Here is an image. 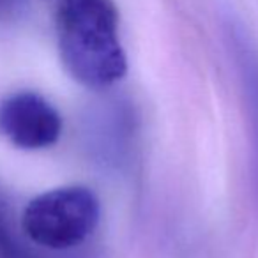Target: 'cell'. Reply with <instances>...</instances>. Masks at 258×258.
Segmentation results:
<instances>
[{"mask_svg": "<svg viewBox=\"0 0 258 258\" xmlns=\"http://www.w3.org/2000/svg\"><path fill=\"white\" fill-rule=\"evenodd\" d=\"M57 43L66 71L80 85L103 90L127 73L113 0H58Z\"/></svg>", "mask_w": 258, "mask_h": 258, "instance_id": "cell-1", "label": "cell"}, {"mask_svg": "<svg viewBox=\"0 0 258 258\" xmlns=\"http://www.w3.org/2000/svg\"><path fill=\"white\" fill-rule=\"evenodd\" d=\"M101 219V204L90 187L73 184L44 191L27 204L20 226L34 246L68 251L83 244Z\"/></svg>", "mask_w": 258, "mask_h": 258, "instance_id": "cell-2", "label": "cell"}, {"mask_svg": "<svg viewBox=\"0 0 258 258\" xmlns=\"http://www.w3.org/2000/svg\"><path fill=\"white\" fill-rule=\"evenodd\" d=\"M62 135L57 108L32 90L9 94L0 101V137L22 151L53 147Z\"/></svg>", "mask_w": 258, "mask_h": 258, "instance_id": "cell-3", "label": "cell"}, {"mask_svg": "<svg viewBox=\"0 0 258 258\" xmlns=\"http://www.w3.org/2000/svg\"><path fill=\"white\" fill-rule=\"evenodd\" d=\"M34 244L15 223L4 191L0 187V258H43L32 249Z\"/></svg>", "mask_w": 258, "mask_h": 258, "instance_id": "cell-4", "label": "cell"}, {"mask_svg": "<svg viewBox=\"0 0 258 258\" xmlns=\"http://www.w3.org/2000/svg\"><path fill=\"white\" fill-rule=\"evenodd\" d=\"M22 0H0V22L9 20L18 11Z\"/></svg>", "mask_w": 258, "mask_h": 258, "instance_id": "cell-5", "label": "cell"}]
</instances>
